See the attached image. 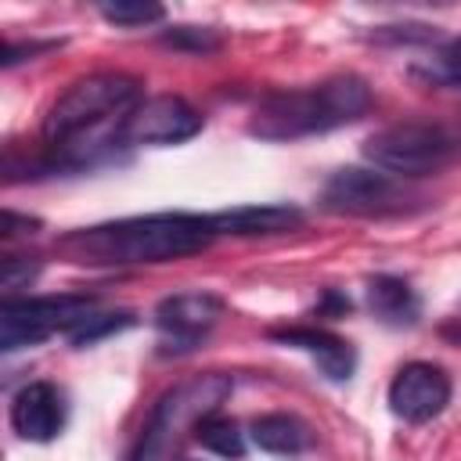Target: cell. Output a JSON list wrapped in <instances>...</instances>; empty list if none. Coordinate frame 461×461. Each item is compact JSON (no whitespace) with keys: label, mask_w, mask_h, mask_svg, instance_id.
I'll return each mask as SVG.
<instances>
[{"label":"cell","mask_w":461,"mask_h":461,"mask_svg":"<svg viewBox=\"0 0 461 461\" xmlns=\"http://www.w3.org/2000/svg\"><path fill=\"white\" fill-rule=\"evenodd\" d=\"M137 104L140 79L130 72H94L76 79L43 119V140L54 151V166H94L97 158L115 155L122 122Z\"/></svg>","instance_id":"6da1fadb"},{"label":"cell","mask_w":461,"mask_h":461,"mask_svg":"<svg viewBox=\"0 0 461 461\" xmlns=\"http://www.w3.org/2000/svg\"><path fill=\"white\" fill-rule=\"evenodd\" d=\"M220 238L212 216L198 212H151V216H126L115 223L83 227L61 238V249L83 263H112V267H137V263H166L180 256L205 252Z\"/></svg>","instance_id":"7a4b0ae2"},{"label":"cell","mask_w":461,"mask_h":461,"mask_svg":"<svg viewBox=\"0 0 461 461\" xmlns=\"http://www.w3.org/2000/svg\"><path fill=\"white\" fill-rule=\"evenodd\" d=\"M367 108L371 86L360 76H328L321 83L263 97L249 119V133L259 140H299L357 122Z\"/></svg>","instance_id":"3957f363"},{"label":"cell","mask_w":461,"mask_h":461,"mask_svg":"<svg viewBox=\"0 0 461 461\" xmlns=\"http://www.w3.org/2000/svg\"><path fill=\"white\" fill-rule=\"evenodd\" d=\"M230 389H234L230 375H220V371L194 375V378L180 382L176 389H169L155 403V411H151V418L144 425V436L137 443L133 461H169L180 432L184 429L194 432V425L205 414H216V407L230 396Z\"/></svg>","instance_id":"277c9868"},{"label":"cell","mask_w":461,"mask_h":461,"mask_svg":"<svg viewBox=\"0 0 461 461\" xmlns=\"http://www.w3.org/2000/svg\"><path fill=\"white\" fill-rule=\"evenodd\" d=\"M461 155V137L443 122H396L364 140V158L403 180V176H432L447 169Z\"/></svg>","instance_id":"5b68a950"},{"label":"cell","mask_w":461,"mask_h":461,"mask_svg":"<svg viewBox=\"0 0 461 461\" xmlns=\"http://www.w3.org/2000/svg\"><path fill=\"white\" fill-rule=\"evenodd\" d=\"M90 313H97L94 295H32V299H4L0 303V346L22 349L36 346L58 331L72 335Z\"/></svg>","instance_id":"8992f818"},{"label":"cell","mask_w":461,"mask_h":461,"mask_svg":"<svg viewBox=\"0 0 461 461\" xmlns=\"http://www.w3.org/2000/svg\"><path fill=\"white\" fill-rule=\"evenodd\" d=\"M407 187L382 173V169H364V166H346L331 173L324 184V205L331 212H349V216H385V212H403L407 209Z\"/></svg>","instance_id":"52a82bcc"},{"label":"cell","mask_w":461,"mask_h":461,"mask_svg":"<svg viewBox=\"0 0 461 461\" xmlns=\"http://www.w3.org/2000/svg\"><path fill=\"white\" fill-rule=\"evenodd\" d=\"M223 317V299L212 292H180L166 295L155 306V328L166 353H187L194 349Z\"/></svg>","instance_id":"ba28073f"},{"label":"cell","mask_w":461,"mask_h":461,"mask_svg":"<svg viewBox=\"0 0 461 461\" xmlns=\"http://www.w3.org/2000/svg\"><path fill=\"white\" fill-rule=\"evenodd\" d=\"M202 130V115L173 94H158L140 101L126 122H122V144L137 148V144H180L191 140Z\"/></svg>","instance_id":"9c48e42d"},{"label":"cell","mask_w":461,"mask_h":461,"mask_svg":"<svg viewBox=\"0 0 461 461\" xmlns=\"http://www.w3.org/2000/svg\"><path fill=\"white\" fill-rule=\"evenodd\" d=\"M450 403V375L436 364L414 360L396 371L389 382V411L411 425H425Z\"/></svg>","instance_id":"30bf717a"},{"label":"cell","mask_w":461,"mask_h":461,"mask_svg":"<svg viewBox=\"0 0 461 461\" xmlns=\"http://www.w3.org/2000/svg\"><path fill=\"white\" fill-rule=\"evenodd\" d=\"M11 429L29 443H50L65 429V400L50 382H29L11 400Z\"/></svg>","instance_id":"8fae6325"},{"label":"cell","mask_w":461,"mask_h":461,"mask_svg":"<svg viewBox=\"0 0 461 461\" xmlns=\"http://www.w3.org/2000/svg\"><path fill=\"white\" fill-rule=\"evenodd\" d=\"M270 339L310 353L317 360L321 375L331 378V382H349L353 371H357V349L346 339H339V335H331L324 328H274Z\"/></svg>","instance_id":"7c38bea8"},{"label":"cell","mask_w":461,"mask_h":461,"mask_svg":"<svg viewBox=\"0 0 461 461\" xmlns=\"http://www.w3.org/2000/svg\"><path fill=\"white\" fill-rule=\"evenodd\" d=\"M216 230L220 234H234V238H256V234H281L299 227L306 216L299 205H285V202H270V205H234L223 212H212Z\"/></svg>","instance_id":"4fadbf2b"},{"label":"cell","mask_w":461,"mask_h":461,"mask_svg":"<svg viewBox=\"0 0 461 461\" xmlns=\"http://www.w3.org/2000/svg\"><path fill=\"white\" fill-rule=\"evenodd\" d=\"M367 310L389 328H411L421 317V299L403 277L378 274L367 281Z\"/></svg>","instance_id":"5bb4252c"},{"label":"cell","mask_w":461,"mask_h":461,"mask_svg":"<svg viewBox=\"0 0 461 461\" xmlns=\"http://www.w3.org/2000/svg\"><path fill=\"white\" fill-rule=\"evenodd\" d=\"M252 443L267 454H303L313 443V432L295 414H263L252 421Z\"/></svg>","instance_id":"9a60e30c"},{"label":"cell","mask_w":461,"mask_h":461,"mask_svg":"<svg viewBox=\"0 0 461 461\" xmlns=\"http://www.w3.org/2000/svg\"><path fill=\"white\" fill-rule=\"evenodd\" d=\"M194 439L220 454V457H230V461H241L245 457V436L238 429L234 418H223V414H205L198 425H194Z\"/></svg>","instance_id":"2e32d148"},{"label":"cell","mask_w":461,"mask_h":461,"mask_svg":"<svg viewBox=\"0 0 461 461\" xmlns=\"http://www.w3.org/2000/svg\"><path fill=\"white\" fill-rule=\"evenodd\" d=\"M97 11L104 22L122 25V29H137V25H151V22L166 18V7L151 4V0H115V4H101Z\"/></svg>","instance_id":"e0dca14e"},{"label":"cell","mask_w":461,"mask_h":461,"mask_svg":"<svg viewBox=\"0 0 461 461\" xmlns=\"http://www.w3.org/2000/svg\"><path fill=\"white\" fill-rule=\"evenodd\" d=\"M137 321H133V313L130 310H115V313H90L68 339H72V346H94L97 339H104V335H115V331H122V328H133Z\"/></svg>","instance_id":"ac0fdd59"},{"label":"cell","mask_w":461,"mask_h":461,"mask_svg":"<svg viewBox=\"0 0 461 461\" xmlns=\"http://www.w3.org/2000/svg\"><path fill=\"white\" fill-rule=\"evenodd\" d=\"M36 277H40V259H29V256H4L0 259V285H4L7 299H11V292L29 288Z\"/></svg>","instance_id":"d6986e66"},{"label":"cell","mask_w":461,"mask_h":461,"mask_svg":"<svg viewBox=\"0 0 461 461\" xmlns=\"http://www.w3.org/2000/svg\"><path fill=\"white\" fill-rule=\"evenodd\" d=\"M166 43H173V47H194V50H209V47H216V36H212L209 29L180 25L176 32H169V36H166Z\"/></svg>","instance_id":"ffe728a7"},{"label":"cell","mask_w":461,"mask_h":461,"mask_svg":"<svg viewBox=\"0 0 461 461\" xmlns=\"http://www.w3.org/2000/svg\"><path fill=\"white\" fill-rule=\"evenodd\" d=\"M439 76L447 83H457L461 86V36H454L443 50H439Z\"/></svg>","instance_id":"44dd1931"},{"label":"cell","mask_w":461,"mask_h":461,"mask_svg":"<svg viewBox=\"0 0 461 461\" xmlns=\"http://www.w3.org/2000/svg\"><path fill=\"white\" fill-rule=\"evenodd\" d=\"M32 234V230H40V220H29V216H18V212H4V238H14V234Z\"/></svg>","instance_id":"7402d4cb"},{"label":"cell","mask_w":461,"mask_h":461,"mask_svg":"<svg viewBox=\"0 0 461 461\" xmlns=\"http://www.w3.org/2000/svg\"><path fill=\"white\" fill-rule=\"evenodd\" d=\"M346 310H349V299L339 295L335 288H328V292H324V306H321V313H346Z\"/></svg>","instance_id":"603a6c76"},{"label":"cell","mask_w":461,"mask_h":461,"mask_svg":"<svg viewBox=\"0 0 461 461\" xmlns=\"http://www.w3.org/2000/svg\"><path fill=\"white\" fill-rule=\"evenodd\" d=\"M176 461H198V457H176Z\"/></svg>","instance_id":"cb8c5ba5"}]
</instances>
